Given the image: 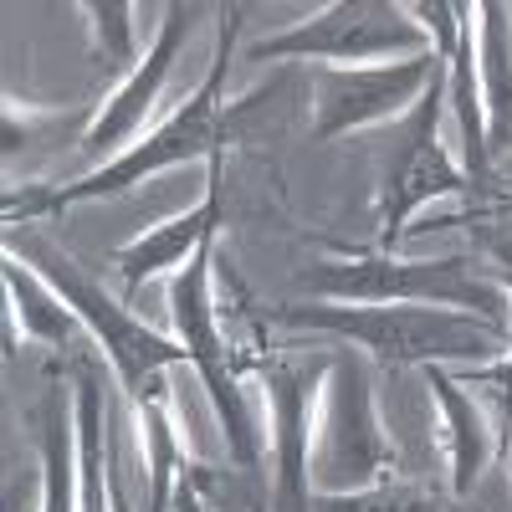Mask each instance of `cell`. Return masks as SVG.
I'll return each instance as SVG.
<instances>
[{"mask_svg":"<svg viewBox=\"0 0 512 512\" xmlns=\"http://www.w3.org/2000/svg\"><path fill=\"white\" fill-rule=\"evenodd\" d=\"M472 512H482V507H472Z\"/></svg>","mask_w":512,"mask_h":512,"instance_id":"obj_24","label":"cell"},{"mask_svg":"<svg viewBox=\"0 0 512 512\" xmlns=\"http://www.w3.org/2000/svg\"><path fill=\"white\" fill-rule=\"evenodd\" d=\"M236 21L241 11L231 6L226 11V36H221V57L216 67H210V77L200 82V93L169 118L164 128H154V134L144 144H134L128 154H118L113 164H103L98 175H88L82 185H62L52 195H41L36 205H72V200H93V195H113V190H128V185H139L144 175H154V169H169V164H185L195 154H210L221 144V88H226V62H231V41H236ZM31 205V210H36Z\"/></svg>","mask_w":512,"mask_h":512,"instance_id":"obj_5","label":"cell"},{"mask_svg":"<svg viewBox=\"0 0 512 512\" xmlns=\"http://www.w3.org/2000/svg\"><path fill=\"white\" fill-rule=\"evenodd\" d=\"M210 262H216V246H200L185 272L175 277V287H169V303H175V333L185 354L200 364L205 374V390L210 400H216V415L226 425V441L236 451V466L251 477L256 466H262V451H256V431H251V415H246V400H241V384L226 364V338L216 328V303H210Z\"/></svg>","mask_w":512,"mask_h":512,"instance_id":"obj_6","label":"cell"},{"mask_svg":"<svg viewBox=\"0 0 512 512\" xmlns=\"http://www.w3.org/2000/svg\"><path fill=\"white\" fill-rule=\"evenodd\" d=\"M507 456H512V441H507Z\"/></svg>","mask_w":512,"mask_h":512,"instance_id":"obj_22","label":"cell"},{"mask_svg":"<svg viewBox=\"0 0 512 512\" xmlns=\"http://www.w3.org/2000/svg\"><path fill=\"white\" fill-rule=\"evenodd\" d=\"M216 226H221V159H210L205 200L190 210V216L164 221V226L149 231L144 241H134V246H123V251H118L123 282H128V287H139L144 277H154V272H164V267H180V262H185V251L195 256L210 236H216Z\"/></svg>","mask_w":512,"mask_h":512,"instance_id":"obj_12","label":"cell"},{"mask_svg":"<svg viewBox=\"0 0 512 512\" xmlns=\"http://www.w3.org/2000/svg\"><path fill=\"white\" fill-rule=\"evenodd\" d=\"M282 323L344 333L379 364H420V369L431 364L477 369L497 364L512 349V328L472 323V313H446L425 303H308V308H282Z\"/></svg>","mask_w":512,"mask_h":512,"instance_id":"obj_1","label":"cell"},{"mask_svg":"<svg viewBox=\"0 0 512 512\" xmlns=\"http://www.w3.org/2000/svg\"><path fill=\"white\" fill-rule=\"evenodd\" d=\"M144 415V446H149V512H164L175 502V482H180V441H175V420H169V395H154L139 405Z\"/></svg>","mask_w":512,"mask_h":512,"instance_id":"obj_18","label":"cell"},{"mask_svg":"<svg viewBox=\"0 0 512 512\" xmlns=\"http://www.w3.org/2000/svg\"><path fill=\"white\" fill-rule=\"evenodd\" d=\"M308 287L338 303H446L482 313L487 323H507V287L472 277L461 256H441V262H400V256H349V262H318L308 272Z\"/></svg>","mask_w":512,"mask_h":512,"instance_id":"obj_4","label":"cell"},{"mask_svg":"<svg viewBox=\"0 0 512 512\" xmlns=\"http://www.w3.org/2000/svg\"><path fill=\"white\" fill-rule=\"evenodd\" d=\"M88 16L98 21V41H103V57L113 72H139V52H134V6H88Z\"/></svg>","mask_w":512,"mask_h":512,"instance_id":"obj_20","label":"cell"},{"mask_svg":"<svg viewBox=\"0 0 512 512\" xmlns=\"http://www.w3.org/2000/svg\"><path fill=\"white\" fill-rule=\"evenodd\" d=\"M72 410L62 384H52L41 405V512H77V451H72Z\"/></svg>","mask_w":512,"mask_h":512,"instance_id":"obj_16","label":"cell"},{"mask_svg":"<svg viewBox=\"0 0 512 512\" xmlns=\"http://www.w3.org/2000/svg\"><path fill=\"white\" fill-rule=\"evenodd\" d=\"M6 251H11V256L21 251L26 262L36 267V277L47 282V287L62 297V303L82 318V328H88L98 344H103V354L113 359V369H118V379H123L128 395H134L139 405L154 400V395H164L159 369L190 359L185 349H175L169 338L149 333L139 318H128V308H118L113 297L72 262V256H62L52 241H41L36 231H11V236H6Z\"/></svg>","mask_w":512,"mask_h":512,"instance_id":"obj_2","label":"cell"},{"mask_svg":"<svg viewBox=\"0 0 512 512\" xmlns=\"http://www.w3.org/2000/svg\"><path fill=\"white\" fill-rule=\"evenodd\" d=\"M507 297H512V277H507Z\"/></svg>","mask_w":512,"mask_h":512,"instance_id":"obj_21","label":"cell"},{"mask_svg":"<svg viewBox=\"0 0 512 512\" xmlns=\"http://www.w3.org/2000/svg\"><path fill=\"white\" fill-rule=\"evenodd\" d=\"M507 410H512V400H507Z\"/></svg>","mask_w":512,"mask_h":512,"instance_id":"obj_23","label":"cell"},{"mask_svg":"<svg viewBox=\"0 0 512 512\" xmlns=\"http://www.w3.org/2000/svg\"><path fill=\"white\" fill-rule=\"evenodd\" d=\"M272 384V436H277V502L272 512H313L308 441H313V379L303 364H277Z\"/></svg>","mask_w":512,"mask_h":512,"instance_id":"obj_11","label":"cell"},{"mask_svg":"<svg viewBox=\"0 0 512 512\" xmlns=\"http://www.w3.org/2000/svg\"><path fill=\"white\" fill-rule=\"evenodd\" d=\"M313 512H466V507L441 497V492H431V487L379 482V487H364V492L313 497Z\"/></svg>","mask_w":512,"mask_h":512,"instance_id":"obj_19","label":"cell"},{"mask_svg":"<svg viewBox=\"0 0 512 512\" xmlns=\"http://www.w3.org/2000/svg\"><path fill=\"white\" fill-rule=\"evenodd\" d=\"M482 16V118H487V154L512 149V26L507 6H477Z\"/></svg>","mask_w":512,"mask_h":512,"instance_id":"obj_14","label":"cell"},{"mask_svg":"<svg viewBox=\"0 0 512 512\" xmlns=\"http://www.w3.org/2000/svg\"><path fill=\"white\" fill-rule=\"evenodd\" d=\"M390 52L425 57L436 47H431V31L405 21V11L384 6V0H344V6H328L318 21L292 26L256 47L262 62L267 57H328V62H349V67H364V62L384 67Z\"/></svg>","mask_w":512,"mask_h":512,"instance_id":"obj_7","label":"cell"},{"mask_svg":"<svg viewBox=\"0 0 512 512\" xmlns=\"http://www.w3.org/2000/svg\"><path fill=\"white\" fill-rule=\"evenodd\" d=\"M425 384H431V395L446 415V441H451V487L456 497H466L482 472H487V461H492V431H487V415L472 395H461V384L446 364H431L425 369Z\"/></svg>","mask_w":512,"mask_h":512,"instance_id":"obj_13","label":"cell"},{"mask_svg":"<svg viewBox=\"0 0 512 512\" xmlns=\"http://www.w3.org/2000/svg\"><path fill=\"white\" fill-rule=\"evenodd\" d=\"M164 16H169V21H164V31H159V41H154V52L139 62V72L103 103V113L93 118V128L82 134V154H88V159H103V154L123 149V144L144 128V118H149V108H154V98H159V88H164L169 67H175L185 36H190L195 6H169Z\"/></svg>","mask_w":512,"mask_h":512,"instance_id":"obj_10","label":"cell"},{"mask_svg":"<svg viewBox=\"0 0 512 512\" xmlns=\"http://www.w3.org/2000/svg\"><path fill=\"white\" fill-rule=\"evenodd\" d=\"M441 103H446V77H436L431 93L415 103L405 149H400V159L390 169V180H384V241H390V246L400 241V226L415 216L425 200L466 190V175L456 169V159L441 144Z\"/></svg>","mask_w":512,"mask_h":512,"instance_id":"obj_9","label":"cell"},{"mask_svg":"<svg viewBox=\"0 0 512 512\" xmlns=\"http://www.w3.org/2000/svg\"><path fill=\"white\" fill-rule=\"evenodd\" d=\"M6 287H11L16 313H21V328H26L31 338H41V344H57V349H72V354H88V349H82V318H77L41 277H31V272H21V267L11 262V267H6Z\"/></svg>","mask_w":512,"mask_h":512,"instance_id":"obj_17","label":"cell"},{"mask_svg":"<svg viewBox=\"0 0 512 512\" xmlns=\"http://www.w3.org/2000/svg\"><path fill=\"white\" fill-rule=\"evenodd\" d=\"M446 57L425 52L410 62H384V67H328L318 72V139H333L344 128L359 123H379V118H395L410 103H420L431 93V82L446 77Z\"/></svg>","mask_w":512,"mask_h":512,"instance_id":"obj_8","label":"cell"},{"mask_svg":"<svg viewBox=\"0 0 512 512\" xmlns=\"http://www.w3.org/2000/svg\"><path fill=\"white\" fill-rule=\"evenodd\" d=\"M384 466H390V441H384L374 415L369 364L359 354H338L318 379V405H313V441H308L313 497L379 487Z\"/></svg>","mask_w":512,"mask_h":512,"instance_id":"obj_3","label":"cell"},{"mask_svg":"<svg viewBox=\"0 0 512 512\" xmlns=\"http://www.w3.org/2000/svg\"><path fill=\"white\" fill-rule=\"evenodd\" d=\"M77 512H113L103 497V374L93 354H77Z\"/></svg>","mask_w":512,"mask_h":512,"instance_id":"obj_15","label":"cell"}]
</instances>
